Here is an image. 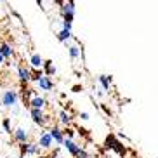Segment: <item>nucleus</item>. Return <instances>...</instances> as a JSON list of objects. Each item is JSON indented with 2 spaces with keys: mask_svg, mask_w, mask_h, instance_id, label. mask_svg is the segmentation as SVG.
<instances>
[{
  "mask_svg": "<svg viewBox=\"0 0 158 158\" xmlns=\"http://www.w3.org/2000/svg\"><path fill=\"white\" fill-rule=\"evenodd\" d=\"M42 73L45 75V77H49V78H51V77H54V75H56V71H57V68L56 66H54V63H52L51 59H47V61H44V64H42Z\"/></svg>",
  "mask_w": 158,
  "mask_h": 158,
  "instance_id": "obj_13",
  "label": "nucleus"
},
{
  "mask_svg": "<svg viewBox=\"0 0 158 158\" xmlns=\"http://www.w3.org/2000/svg\"><path fill=\"white\" fill-rule=\"evenodd\" d=\"M40 153H42V149L37 146V143H26V144H21V155L19 156H40Z\"/></svg>",
  "mask_w": 158,
  "mask_h": 158,
  "instance_id": "obj_3",
  "label": "nucleus"
},
{
  "mask_svg": "<svg viewBox=\"0 0 158 158\" xmlns=\"http://www.w3.org/2000/svg\"><path fill=\"white\" fill-rule=\"evenodd\" d=\"M63 148L66 149V153L70 155V156H77V155L80 153V149H82V146L80 144H77L75 141H71V139H66L64 137V141H63Z\"/></svg>",
  "mask_w": 158,
  "mask_h": 158,
  "instance_id": "obj_6",
  "label": "nucleus"
},
{
  "mask_svg": "<svg viewBox=\"0 0 158 158\" xmlns=\"http://www.w3.org/2000/svg\"><path fill=\"white\" fill-rule=\"evenodd\" d=\"M18 77H19V82L21 84H28V82H31V70L26 68L24 64H19L18 66Z\"/></svg>",
  "mask_w": 158,
  "mask_h": 158,
  "instance_id": "obj_10",
  "label": "nucleus"
},
{
  "mask_svg": "<svg viewBox=\"0 0 158 158\" xmlns=\"http://www.w3.org/2000/svg\"><path fill=\"white\" fill-rule=\"evenodd\" d=\"M44 61H45V59H44L38 52H33L31 56H30V66H31L33 70H42Z\"/></svg>",
  "mask_w": 158,
  "mask_h": 158,
  "instance_id": "obj_12",
  "label": "nucleus"
},
{
  "mask_svg": "<svg viewBox=\"0 0 158 158\" xmlns=\"http://www.w3.org/2000/svg\"><path fill=\"white\" fill-rule=\"evenodd\" d=\"M59 14H61V21L64 23H73V18H75V2L70 0V2H61V7H59Z\"/></svg>",
  "mask_w": 158,
  "mask_h": 158,
  "instance_id": "obj_2",
  "label": "nucleus"
},
{
  "mask_svg": "<svg viewBox=\"0 0 158 158\" xmlns=\"http://www.w3.org/2000/svg\"><path fill=\"white\" fill-rule=\"evenodd\" d=\"M0 54L4 56V59H9V57L14 56V49H12L7 42H2L0 44Z\"/></svg>",
  "mask_w": 158,
  "mask_h": 158,
  "instance_id": "obj_14",
  "label": "nucleus"
},
{
  "mask_svg": "<svg viewBox=\"0 0 158 158\" xmlns=\"http://www.w3.org/2000/svg\"><path fill=\"white\" fill-rule=\"evenodd\" d=\"M10 111H12V115H19V113H21V108H19V104H16L14 108H10Z\"/></svg>",
  "mask_w": 158,
  "mask_h": 158,
  "instance_id": "obj_21",
  "label": "nucleus"
},
{
  "mask_svg": "<svg viewBox=\"0 0 158 158\" xmlns=\"http://www.w3.org/2000/svg\"><path fill=\"white\" fill-rule=\"evenodd\" d=\"M56 37H57V40H59V42H68V40L73 37V33H71V31H66V30H61Z\"/></svg>",
  "mask_w": 158,
  "mask_h": 158,
  "instance_id": "obj_18",
  "label": "nucleus"
},
{
  "mask_svg": "<svg viewBox=\"0 0 158 158\" xmlns=\"http://www.w3.org/2000/svg\"><path fill=\"white\" fill-rule=\"evenodd\" d=\"M37 85L40 90H45V92H49V90H52L54 89V82H52L49 77H45V75H42L40 78L37 80Z\"/></svg>",
  "mask_w": 158,
  "mask_h": 158,
  "instance_id": "obj_11",
  "label": "nucleus"
},
{
  "mask_svg": "<svg viewBox=\"0 0 158 158\" xmlns=\"http://www.w3.org/2000/svg\"><path fill=\"white\" fill-rule=\"evenodd\" d=\"M30 116L35 125H40V127H45L49 123V116L45 115L44 110H30Z\"/></svg>",
  "mask_w": 158,
  "mask_h": 158,
  "instance_id": "obj_4",
  "label": "nucleus"
},
{
  "mask_svg": "<svg viewBox=\"0 0 158 158\" xmlns=\"http://www.w3.org/2000/svg\"><path fill=\"white\" fill-rule=\"evenodd\" d=\"M18 102H19V92L16 89H5L4 92L0 94V104H2L5 110L14 108Z\"/></svg>",
  "mask_w": 158,
  "mask_h": 158,
  "instance_id": "obj_1",
  "label": "nucleus"
},
{
  "mask_svg": "<svg viewBox=\"0 0 158 158\" xmlns=\"http://www.w3.org/2000/svg\"><path fill=\"white\" fill-rule=\"evenodd\" d=\"M4 63H5V59H4V56H2V54H0V66L4 64Z\"/></svg>",
  "mask_w": 158,
  "mask_h": 158,
  "instance_id": "obj_23",
  "label": "nucleus"
},
{
  "mask_svg": "<svg viewBox=\"0 0 158 158\" xmlns=\"http://www.w3.org/2000/svg\"><path fill=\"white\" fill-rule=\"evenodd\" d=\"M28 106H30V110H44V108L47 106V99L42 98V96H38V94H35V96L30 99Z\"/></svg>",
  "mask_w": 158,
  "mask_h": 158,
  "instance_id": "obj_9",
  "label": "nucleus"
},
{
  "mask_svg": "<svg viewBox=\"0 0 158 158\" xmlns=\"http://www.w3.org/2000/svg\"><path fill=\"white\" fill-rule=\"evenodd\" d=\"M68 52H70L71 61H78L80 56H82V49H80L77 44H71V45H68Z\"/></svg>",
  "mask_w": 158,
  "mask_h": 158,
  "instance_id": "obj_16",
  "label": "nucleus"
},
{
  "mask_svg": "<svg viewBox=\"0 0 158 158\" xmlns=\"http://www.w3.org/2000/svg\"><path fill=\"white\" fill-rule=\"evenodd\" d=\"M18 158H24V156H18Z\"/></svg>",
  "mask_w": 158,
  "mask_h": 158,
  "instance_id": "obj_25",
  "label": "nucleus"
},
{
  "mask_svg": "<svg viewBox=\"0 0 158 158\" xmlns=\"http://www.w3.org/2000/svg\"><path fill=\"white\" fill-rule=\"evenodd\" d=\"M37 146L40 149H51L52 148V139H51V135H49V132H47V130L40 132L38 141H37Z\"/></svg>",
  "mask_w": 158,
  "mask_h": 158,
  "instance_id": "obj_8",
  "label": "nucleus"
},
{
  "mask_svg": "<svg viewBox=\"0 0 158 158\" xmlns=\"http://www.w3.org/2000/svg\"><path fill=\"white\" fill-rule=\"evenodd\" d=\"M98 82H99V85L102 87V90L110 92V87H111V77H110V75H99Z\"/></svg>",
  "mask_w": 158,
  "mask_h": 158,
  "instance_id": "obj_15",
  "label": "nucleus"
},
{
  "mask_svg": "<svg viewBox=\"0 0 158 158\" xmlns=\"http://www.w3.org/2000/svg\"><path fill=\"white\" fill-rule=\"evenodd\" d=\"M12 135H14V141L18 144H26L30 143V130L23 129V127H18L16 130H12Z\"/></svg>",
  "mask_w": 158,
  "mask_h": 158,
  "instance_id": "obj_5",
  "label": "nucleus"
},
{
  "mask_svg": "<svg viewBox=\"0 0 158 158\" xmlns=\"http://www.w3.org/2000/svg\"><path fill=\"white\" fill-rule=\"evenodd\" d=\"M37 158H49V156H45V155H40V156H37Z\"/></svg>",
  "mask_w": 158,
  "mask_h": 158,
  "instance_id": "obj_24",
  "label": "nucleus"
},
{
  "mask_svg": "<svg viewBox=\"0 0 158 158\" xmlns=\"http://www.w3.org/2000/svg\"><path fill=\"white\" fill-rule=\"evenodd\" d=\"M80 118H82V120H84V122H87L89 118H90V115H89L87 111H82V113H80Z\"/></svg>",
  "mask_w": 158,
  "mask_h": 158,
  "instance_id": "obj_22",
  "label": "nucleus"
},
{
  "mask_svg": "<svg viewBox=\"0 0 158 158\" xmlns=\"http://www.w3.org/2000/svg\"><path fill=\"white\" fill-rule=\"evenodd\" d=\"M47 132H49V135H51L52 143L63 144V141H64V132H63V129H61L59 125H52Z\"/></svg>",
  "mask_w": 158,
  "mask_h": 158,
  "instance_id": "obj_7",
  "label": "nucleus"
},
{
  "mask_svg": "<svg viewBox=\"0 0 158 158\" xmlns=\"http://www.w3.org/2000/svg\"><path fill=\"white\" fill-rule=\"evenodd\" d=\"M2 127H4V130L7 132V134H12V129H10V118H4V120H2Z\"/></svg>",
  "mask_w": 158,
  "mask_h": 158,
  "instance_id": "obj_19",
  "label": "nucleus"
},
{
  "mask_svg": "<svg viewBox=\"0 0 158 158\" xmlns=\"http://www.w3.org/2000/svg\"><path fill=\"white\" fill-rule=\"evenodd\" d=\"M75 158H90V156H89V153H87V151H85L84 148H82V149H80V153L77 155V156H75Z\"/></svg>",
  "mask_w": 158,
  "mask_h": 158,
  "instance_id": "obj_20",
  "label": "nucleus"
},
{
  "mask_svg": "<svg viewBox=\"0 0 158 158\" xmlns=\"http://www.w3.org/2000/svg\"><path fill=\"white\" fill-rule=\"evenodd\" d=\"M59 122H61V125L68 127L71 123V115L68 111H64V110H61L59 111Z\"/></svg>",
  "mask_w": 158,
  "mask_h": 158,
  "instance_id": "obj_17",
  "label": "nucleus"
}]
</instances>
